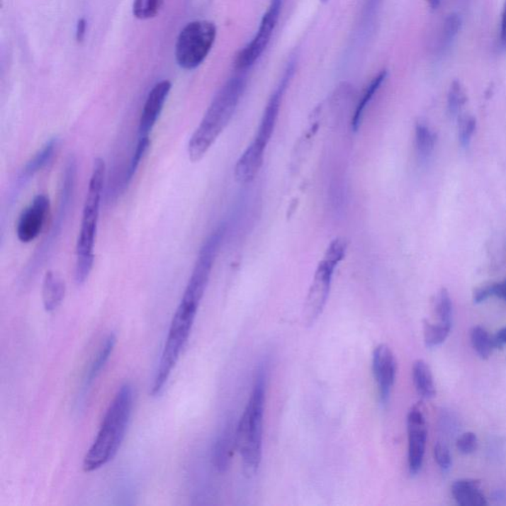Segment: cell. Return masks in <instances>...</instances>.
<instances>
[{"instance_id":"cell-1","label":"cell","mask_w":506,"mask_h":506,"mask_svg":"<svg viewBox=\"0 0 506 506\" xmlns=\"http://www.w3.org/2000/svg\"><path fill=\"white\" fill-rule=\"evenodd\" d=\"M134 390L125 383L110 403L96 438L84 459V472L91 473L104 467L117 455L126 434L131 418Z\"/></svg>"},{"instance_id":"cell-2","label":"cell","mask_w":506,"mask_h":506,"mask_svg":"<svg viewBox=\"0 0 506 506\" xmlns=\"http://www.w3.org/2000/svg\"><path fill=\"white\" fill-rule=\"evenodd\" d=\"M244 79L234 77L227 80L214 97L188 142V157L192 162H200L205 157L227 126L244 94Z\"/></svg>"},{"instance_id":"cell-3","label":"cell","mask_w":506,"mask_h":506,"mask_svg":"<svg viewBox=\"0 0 506 506\" xmlns=\"http://www.w3.org/2000/svg\"><path fill=\"white\" fill-rule=\"evenodd\" d=\"M106 165L101 157L94 159L91 177L85 197L82 212L81 227L77 242V262H75L74 279L77 285L84 284L89 279L94 267V245L96 240L100 205L103 191Z\"/></svg>"},{"instance_id":"cell-4","label":"cell","mask_w":506,"mask_h":506,"mask_svg":"<svg viewBox=\"0 0 506 506\" xmlns=\"http://www.w3.org/2000/svg\"><path fill=\"white\" fill-rule=\"evenodd\" d=\"M265 379V368L262 366L255 377L252 395L244 415L237 425V449L242 457L244 473L249 478L257 473L262 462Z\"/></svg>"},{"instance_id":"cell-5","label":"cell","mask_w":506,"mask_h":506,"mask_svg":"<svg viewBox=\"0 0 506 506\" xmlns=\"http://www.w3.org/2000/svg\"><path fill=\"white\" fill-rule=\"evenodd\" d=\"M197 312V307L180 302L170 324L169 334L150 389L152 397H157L164 390L190 337Z\"/></svg>"},{"instance_id":"cell-6","label":"cell","mask_w":506,"mask_h":506,"mask_svg":"<svg viewBox=\"0 0 506 506\" xmlns=\"http://www.w3.org/2000/svg\"><path fill=\"white\" fill-rule=\"evenodd\" d=\"M347 252V242L342 239H335L327 247L324 259L317 265L314 280L305 298L303 322L305 327H312L322 315L327 305L333 273Z\"/></svg>"},{"instance_id":"cell-7","label":"cell","mask_w":506,"mask_h":506,"mask_svg":"<svg viewBox=\"0 0 506 506\" xmlns=\"http://www.w3.org/2000/svg\"><path fill=\"white\" fill-rule=\"evenodd\" d=\"M217 36L213 22L199 20L188 23L180 32L175 46V57L182 69L191 71L206 59Z\"/></svg>"},{"instance_id":"cell-8","label":"cell","mask_w":506,"mask_h":506,"mask_svg":"<svg viewBox=\"0 0 506 506\" xmlns=\"http://www.w3.org/2000/svg\"><path fill=\"white\" fill-rule=\"evenodd\" d=\"M224 235L225 227H220L208 237L206 242L203 244L199 254H198L191 276L188 281L186 289H185L180 302L199 308L203 296L206 292L213 266H214Z\"/></svg>"},{"instance_id":"cell-9","label":"cell","mask_w":506,"mask_h":506,"mask_svg":"<svg viewBox=\"0 0 506 506\" xmlns=\"http://www.w3.org/2000/svg\"><path fill=\"white\" fill-rule=\"evenodd\" d=\"M282 0H272L269 9L263 16L262 24L257 36L253 38L252 43L240 52L235 62V67L240 71L249 69L257 60L259 59L267 45L269 44L270 39L274 31L275 27L279 19L280 10H281Z\"/></svg>"},{"instance_id":"cell-10","label":"cell","mask_w":506,"mask_h":506,"mask_svg":"<svg viewBox=\"0 0 506 506\" xmlns=\"http://www.w3.org/2000/svg\"><path fill=\"white\" fill-rule=\"evenodd\" d=\"M408 470L417 475L422 470L427 440V425L420 405H413L407 415Z\"/></svg>"},{"instance_id":"cell-11","label":"cell","mask_w":506,"mask_h":506,"mask_svg":"<svg viewBox=\"0 0 506 506\" xmlns=\"http://www.w3.org/2000/svg\"><path fill=\"white\" fill-rule=\"evenodd\" d=\"M50 210L49 198L44 194L37 195L31 205L20 215L17 224V237L20 242L28 244L41 234Z\"/></svg>"},{"instance_id":"cell-12","label":"cell","mask_w":506,"mask_h":506,"mask_svg":"<svg viewBox=\"0 0 506 506\" xmlns=\"http://www.w3.org/2000/svg\"><path fill=\"white\" fill-rule=\"evenodd\" d=\"M373 373L383 403L389 400L397 374V360L394 353L387 344H381L373 354Z\"/></svg>"},{"instance_id":"cell-13","label":"cell","mask_w":506,"mask_h":506,"mask_svg":"<svg viewBox=\"0 0 506 506\" xmlns=\"http://www.w3.org/2000/svg\"><path fill=\"white\" fill-rule=\"evenodd\" d=\"M170 89L172 82L169 80H162L150 90L140 119L139 137H150V133L154 129L155 123L164 108Z\"/></svg>"},{"instance_id":"cell-14","label":"cell","mask_w":506,"mask_h":506,"mask_svg":"<svg viewBox=\"0 0 506 506\" xmlns=\"http://www.w3.org/2000/svg\"><path fill=\"white\" fill-rule=\"evenodd\" d=\"M288 77L283 80L279 89L273 94L271 99L268 102L264 114H263L262 122L257 129V136L252 144L257 145L260 150H266L267 145L269 144L275 126H276L278 115H279L280 105H281L283 94L286 89Z\"/></svg>"},{"instance_id":"cell-15","label":"cell","mask_w":506,"mask_h":506,"mask_svg":"<svg viewBox=\"0 0 506 506\" xmlns=\"http://www.w3.org/2000/svg\"><path fill=\"white\" fill-rule=\"evenodd\" d=\"M235 434H237V427H235V423H232V420H229L225 423L215 442L213 448V462L220 472H225L230 467L232 453L235 447L237 448Z\"/></svg>"},{"instance_id":"cell-16","label":"cell","mask_w":506,"mask_h":506,"mask_svg":"<svg viewBox=\"0 0 506 506\" xmlns=\"http://www.w3.org/2000/svg\"><path fill=\"white\" fill-rule=\"evenodd\" d=\"M264 152L250 144L235 167V179L240 184H247L257 177L262 169Z\"/></svg>"},{"instance_id":"cell-17","label":"cell","mask_w":506,"mask_h":506,"mask_svg":"<svg viewBox=\"0 0 506 506\" xmlns=\"http://www.w3.org/2000/svg\"><path fill=\"white\" fill-rule=\"evenodd\" d=\"M57 147V139L54 137V139L50 140L49 142H46V145L34 155L33 159H30L29 162H27L23 169H22L21 174H19L16 184H15L14 193L19 192L20 190L22 189V187H23L26 183H28L29 180L31 179L35 174H38L40 170L44 169V167L51 162L55 152H56Z\"/></svg>"},{"instance_id":"cell-18","label":"cell","mask_w":506,"mask_h":506,"mask_svg":"<svg viewBox=\"0 0 506 506\" xmlns=\"http://www.w3.org/2000/svg\"><path fill=\"white\" fill-rule=\"evenodd\" d=\"M452 495L456 502L462 506L488 505L487 498L480 488V480L464 478L453 483Z\"/></svg>"},{"instance_id":"cell-19","label":"cell","mask_w":506,"mask_h":506,"mask_svg":"<svg viewBox=\"0 0 506 506\" xmlns=\"http://www.w3.org/2000/svg\"><path fill=\"white\" fill-rule=\"evenodd\" d=\"M66 283L56 272L47 271L43 280V304L47 312H54L61 305L66 296Z\"/></svg>"},{"instance_id":"cell-20","label":"cell","mask_w":506,"mask_h":506,"mask_svg":"<svg viewBox=\"0 0 506 506\" xmlns=\"http://www.w3.org/2000/svg\"><path fill=\"white\" fill-rule=\"evenodd\" d=\"M412 379L415 390L420 397L430 400L436 395V388L432 370L427 363L422 359L415 361L412 365Z\"/></svg>"},{"instance_id":"cell-21","label":"cell","mask_w":506,"mask_h":506,"mask_svg":"<svg viewBox=\"0 0 506 506\" xmlns=\"http://www.w3.org/2000/svg\"><path fill=\"white\" fill-rule=\"evenodd\" d=\"M117 338L114 333H110L108 337L105 338L104 342L102 343L99 353L95 356L94 361L90 366L89 373L84 380L85 387H89L94 380L99 377L104 366L108 362L110 356H111L113 350H114L115 344H116Z\"/></svg>"},{"instance_id":"cell-22","label":"cell","mask_w":506,"mask_h":506,"mask_svg":"<svg viewBox=\"0 0 506 506\" xmlns=\"http://www.w3.org/2000/svg\"><path fill=\"white\" fill-rule=\"evenodd\" d=\"M386 77H387V72L383 71L380 72V74L371 81L369 86L366 89L361 100H360L356 109H355L354 115H353L352 125L354 131H357L358 128H359L360 124H361L363 114H364L366 107L369 104L371 100L374 97L376 92L378 91L381 85L384 82Z\"/></svg>"},{"instance_id":"cell-23","label":"cell","mask_w":506,"mask_h":506,"mask_svg":"<svg viewBox=\"0 0 506 506\" xmlns=\"http://www.w3.org/2000/svg\"><path fill=\"white\" fill-rule=\"evenodd\" d=\"M451 328L452 327L450 325L425 320L423 322V337H425V345L429 348L439 347L449 337Z\"/></svg>"},{"instance_id":"cell-24","label":"cell","mask_w":506,"mask_h":506,"mask_svg":"<svg viewBox=\"0 0 506 506\" xmlns=\"http://www.w3.org/2000/svg\"><path fill=\"white\" fill-rule=\"evenodd\" d=\"M435 147V135L427 125L418 123L415 127V147L420 159H427Z\"/></svg>"},{"instance_id":"cell-25","label":"cell","mask_w":506,"mask_h":506,"mask_svg":"<svg viewBox=\"0 0 506 506\" xmlns=\"http://www.w3.org/2000/svg\"><path fill=\"white\" fill-rule=\"evenodd\" d=\"M434 313L436 319L439 324L450 325L453 322V304L449 292L442 288L436 295L434 300Z\"/></svg>"},{"instance_id":"cell-26","label":"cell","mask_w":506,"mask_h":506,"mask_svg":"<svg viewBox=\"0 0 506 506\" xmlns=\"http://www.w3.org/2000/svg\"><path fill=\"white\" fill-rule=\"evenodd\" d=\"M471 342L473 349L482 359H488L492 355L493 348V337H490L485 328L477 325L471 330Z\"/></svg>"},{"instance_id":"cell-27","label":"cell","mask_w":506,"mask_h":506,"mask_svg":"<svg viewBox=\"0 0 506 506\" xmlns=\"http://www.w3.org/2000/svg\"><path fill=\"white\" fill-rule=\"evenodd\" d=\"M164 0H134L133 13L137 19L154 18L159 13Z\"/></svg>"},{"instance_id":"cell-28","label":"cell","mask_w":506,"mask_h":506,"mask_svg":"<svg viewBox=\"0 0 506 506\" xmlns=\"http://www.w3.org/2000/svg\"><path fill=\"white\" fill-rule=\"evenodd\" d=\"M467 102V95L462 84L458 80H454L451 84L449 94H448V110L450 115L456 116L460 113L461 109Z\"/></svg>"},{"instance_id":"cell-29","label":"cell","mask_w":506,"mask_h":506,"mask_svg":"<svg viewBox=\"0 0 506 506\" xmlns=\"http://www.w3.org/2000/svg\"><path fill=\"white\" fill-rule=\"evenodd\" d=\"M150 145V137H139V142H137L136 150H135L134 155H133L131 159V164H130L129 169H128L127 172L126 179H125V181H126L127 184L131 181L133 176L136 174L137 167H140L142 157H145V152L149 150Z\"/></svg>"},{"instance_id":"cell-30","label":"cell","mask_w":506,"mask_h":506,"mask_svg":"<svg viewBox=\"0 0 506 506\" xmlns=\"http://www.w3.org/2000/svg\"><path fill=\"white\" fill-rule=\"evenodd\" d=\"M477 122L471 115H464L459 119V140L463 147H469L473 133H475Z\"/></svg>"},{"instance_id":"cell-31","label":"cell","mask_w":506,"mask_h":506,"mask_svg":"<svg viewBox=\"0 0 506 506\" xmlns=\"http://www.w3.org/2000/svg\"><path fill=\"white\" fill-rule=\"evenodd\" d=\"M462 20L459 14L452 13L448 15L445 19L444 26H443V44H449L457 34L459 33Z\"/></svg>"},{"instance_id":"cell-32","label":"cell","mask_w":506,"mask_h":506,"mask_svg":"<svg viewBox=\"0 0 506 506\" xmlns=\"http://www.w3.org/2000/svg\"><path fill=\"white\" fill-rule=\"evenodd\" d=\"M434 459L443 473L449 472L452 467V456L449 448L442 442H437L434 446Z\"/></svg>"},{"instance_id":"cell-33","label":"cell","mask_w":506,"mask_h":506,"mask_svg":"<svg viewBox=\"0 0 506 506\" xmlns=\"http://www.w3.org/2000/svg\"><path fill=\"white\" fill-rule=\"evenodd\" d=\"M478 448L477 435L473 432H466L457 440V449L464 455L472 454Z\"/></svg>"},{"instance_id":"cell-34","label":"cell","mask_w":506,"mask_h":506,"mask_svg":"<svg viewBox=\"0 0 506 506\" xmlns=\"http://www.w3.org/2000/svg\"><path fill=\"white\" fill-rule=\"evenodd\" d=\"M492 284L487 285V286H483L478 288V289L475 291L473 293V302L476 304H480V303L485 302L488 298L492 297Z\"/></svg>"},{"instance_id":"cell-35","label":"cell","mask_w":506,"mask_h":506,"mask_svg":"<svg viewBox=\"0 0 506 506\" xmlns=\"http://www.w3.org/2000/svg\"><path fill=\"white\" fill-rule=\"evenodd\" d=\"M492 293L493 296L505 300L506 302V279L502 282L492 284Z\"/></svg>"},{"instance_id":"cell-36","label":"cell","mask_w":506,"mask_h":506,"mask_svg":"<svg viewBox=\"0 0 506 506\" xmlns=\"http://www.w3.org/2000/svg\"><path fill=\"white\" fill-rule=\"evenodd\" d=\"M493 343L495 349L502 348L503 345L506 344V327L502 328L497 335L493 337Z\"/></svg>"},{"instance_id":"cell-37","label":"cell","mask_w":506,"mask_h":506,"mask_svg":"<svg viewBox=\"0 0 506 506\" xmlns=\"http://www.w3.org/2000/svg\"><path fill=\"white\" fill-rule=\"evenodd\" d=\"M85 32H86V21L84 18L79 20L77 26V41L81 43L84 40Z\"/></svg>"},{"instance_id":"cell-38","label":"cell","mask_w":506,"mask_h":506,"mask_svg":"<svg viewBox=\"0 0 506 506\" xmlns=\"http://www.w3.org/2000/svg\"><path fill=\"white\" fill-rule=\"evenodd\" d=\"M500 39H502V44L506 46V0L505 4V9H503L502 20V31H500Z\"/></svg>"},{"instance_id":"cell-39","label":"cell","mask_w":506,"mask_h":506,"mask_svg":"<svg viewBox=\"0 0 506 506\" xmlns=\"http://www.w3.org/2000/svg\"><path fill=\"white\" fill-rule=\"evenodd\" d=\"M428 4H429L430 7L433 9H437L440 4V0H427Z\"/></svg>"}]
</instances>
